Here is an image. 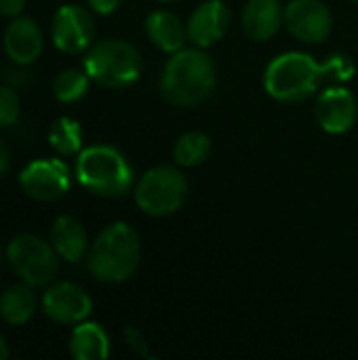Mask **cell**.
<instances>
[{
    "label": "cell",
    "mask_w": 358,
    "mask_h": 360,
    "mask_svg": "<svg viewBox=\"0 0 358 360\" xmlns=\"http://www.w3.org/2000/svg\"><path fill=\"white\" fill-rule=\"evenodd\" d=\"M160 2H171V0H160Z\"/></svg>",
    "instance_id": "cell-30"
},
{
    "label": "cell",
    "mask_w": 358,
    "mask_h": 360,
    "mask_svg": "<svg viewBox=\"0 0 358 360\" xmlns=\"http://www.w3.org/2000/svg\"><path fill=\"white\" fill-rule=\"evenodd\" d=\"M93 302L87 291L74 283H55L42 297L44 314L59 325H78L91 314Z\"/></svg>",
    "instance_id": "cell-11"
},
{
    "label": "cell",
    "mask_w": 358,
    "mask_h": 360,
    "mask_svg": "<svg viewBox=\"0 0 358 360\" xmlns=\"http://www.w3.org/2000/svg\"><path fill=\"white\" fill-rule=\"evenodd\" d=\"M51 36L59 51L70 55L82 53L84 49L91 46L95 36V23L91 13L78 4L61 6L53 17Z\"/></svg>",
    "instance_id": "cell-10"
},
{
    "label": "cell",
    "mask_w": 358,
    "mask_h": 360,
    "mask_svg": "<svg viewBox=\"0 0 358 360\" xmlns=\"http://www.w3.org/2000/svg\"><path fill=\"white\" fill-rule=\"evenodd\" d=\"M13 272L32 287L51 285L59 272V255L51 243L36 234H19L6 249Z\"/></svg>",
    "instance_id": "cell-7"
},
{
    "label": "cell",
    "mask_w": 358,
    "mask_h": 360,
    "mask_svg": "<svg viewBox=\"0 0 358 360\" xmlns=\"http://www.w3.org/2000/svg\"><path fill=\"white\" fill-rule=\"evenodd\" d=\"M6 356H8V346H6L4 338L0 335V360H4Z\"/></svg>",
    "instance_id": "cell-29"
},
{
    "label": "cell",
    "mask_w": 358,
    "mask_h": 360,
    "mask_svg": "<svg viewBox=\"0 0 358 360\" xmlns=\"http://www.w3.org/2000/svg\"><path fill=\"white\" fill-rule=\"evenodd\" d=\"M354 74V63L346 55H333L319 63L308 53L289 51L272 59L264 72V89L276 101H302L314 95L325 82H346Z\"/></svg>",
    "instance_id": "cell-1"
},
{
    "label": "cell",
    "mask_w": 358,
    "mask_h": 360,
    "mask_svg": "<svg viewBox=\"0 0 358 360\" xmlns=\"http://www.w3.org/2000/svg\"><path fill=\"white\" fill-rule=\"evenodd\" d=\"M141 259L139 234L124 221L110 224L89 247V272L101 283H122L135 274Z\"/></svg>",
    "instance_id": "cell-3"
},
{
    "label": "cell",
    "mask_w": 358,
    "mask_h": 360,
    "mask_svg": "<svg viewBox=\"0 0 358 360\" xmlns=\"http://www.w3.org/2000/svg\"><path fill=\"white\" fill-rule=\"evenodd\" d=\"M76 177L82 188L97 196L116 198L131 190L133 169L112 146H91L78 154Z\"/></svg>",
    "instance_id": "cell-4"
},
{
    "label": "cell",
    "mask_w": 358,
    "mask_h": 360,
    "mask_svg": "<svg viewBox=\"0 0 358 360\" xmlns=\"http://www.w3.org/2000/svg\"><path fill=\"white\" fill-rule=\"evenodd\" d=\"M8 82H11V86H13V82H23L25 78H27V74L23 72V70H13V72H6V76H4Z\"/></svg>",
    "instance_id": "cell-27"
},
{
    "label": "cell",
    "mask_w": 358,
    "mask_h": 360,
    "mask_svg": "<svg viewBox=\"0 0 358 360\" xmlns=\"http://www.w3.org/2000/svg\"><path fill=\"white\" fill-rule=\"evenodd\" d=\"M215 63L200 46L173 53L160 76L162 97L177 108H194L207 101L215 91Z\"/></svg>",
    "instance_id": "cell-2"
},
{
    "label": "cell",
    "mask_w": 358,
    "mask_h": 360,
    "mask_svg": "<svg viewBox=\"0 0 358 360\" xmlns=\"http://www.w3.org/2000/svg\"><path fill=\"white\" fill-rule=\"evenodd\" d=\"M51 245L57 251V255L70 264L84 259L89 253V247H91L84 226L72 215H61L53 221Z\"/></svg>",
    "instance_id": "cell-16"
},
{
    "label": "cell",
    "mask_w": 358,
    "mask_h": 360,
    "mask_svg": "<svg viewBox=\"0 0 358 360\" xmlns=\"http://www.w3.org/2000/svg\"><path fill=\"white\" fill-rule=\"evenodd\" d=\"M89 82H91V76L87 74V70L70 68V70H63L55 78L53 93L59 101L72 103V101H78L80 97H84V93L89 91Z\"/></svg>",
    "instance_id": "cell-22"
},
{
    "label": "cell",
    "mask_w": 358,
    "mask_h": 360,
    "mask_svg": "<svg viewBox=\"0 0 358 360\" xmlns=\"http://www.w3.org/2000/svg\"><path fill=\"white\" fill-rule=\"evenodd\" d=\"M146 32L152 44H156L162 53H177L184 49L188 38V30L177 15L171 11H154L146 19Z\"/></svg>",
    "instance_id": "cell-17"
},
{
    "label": "cell",
    "mask_w": 358,
    "mask_h": 360,
    "mask_svg": "<svg viewBox=\"0 0 358 360\" xmlns=\"http://www.w3.org/2000/svg\"><path fill=\"white\" fill-rule=\"evenodd\" d=\"M285 25L295 40L317 44L329 38L333 17L323 0H291L285 8Z\"/></svg>",
    "instance_id": "cell-8"
},
{
    "label": "cell",
    "mask_w": 358,
    "mask_h": 360,
    "mask_svg": "<svg viewBox=\"0 0 358 360\" xmlns=\"http://www.w3.org/2000/svg\"><path fill=\"white\" fill-rule=\"evenodd\" d=\"M188 198V179L175 167L160 165L146 171L135 188L137 207L152 217L173 215Z\"/></svg>",
    "instance_id": "cell-6"
},
{
    "label": "cell",
    "mask_w": 358,
    "mask_h": 360,
    "mask_svg": "<svg viewBox=\"0 0 358 360\" xmlns=\"http://www.w3.org/2000/svg\"><path fill=\"white\" fill-rule=\"evenodd\" d=\"M124 340H127L129 348H131L137 356H143V359H148V356H150L148 342L143 340V335H141V331H139V329H135V327H127V329H124Z\"/></svg>",
    "instance_id": "cell-24"
},
{
    "label": "cell",
    "mask_w": 358,
    "mask_h": 360,
    "mask_svg": "<svg viewBox=\"0 0 358 360\" xmlns=\"http://www.w3.org/2000/svg\"><path fill=\"white\" fill-rule=\"evenodd\" d=\"M230 21H232V15H230V8L226 6V2L207 0L192 11L188 25H186L188 38L194 46L207 49L226 36Z\"/></svg>",
    "instance_id": "cell-13"
},
{
    "label": "cell",
    "mask_w": 358,
    "mask_h": 360,
    "mask_svg": "<svg viewBox=\"0 0 358 360\" xmlns=\"http://www.w3.org/2000/svg\"><path fill=\"white\" fill-rule=\"evenodd\" d=\"M354 2H358V0H354Z\"/></svg>",
    "instance_id": "cell-31"
},
{
    "label": "cell",
    "mask_w": 358,
    "mask_h": 360,
    "mask_svg": "<svg viewBox=\"0 0 358 360\" xmlns=\"http://www.w3.org/2000/svg\"><path fill=\"white\" fill-rule=\"evenodd\" d=\"M42 30L32 17H15L4 32V51L17 65L34 63L42 53Z\"/></svg>",
    "instance_id": "cell-14"
},
{
    "label": "cell",
    "mask_w": 358,
    "mask_h": 360,
    "mask_svg": "<svg viewBox=\"0 0 358 360\" xmlns=\"http://www.w3.org/2000/svg\"><path fill=\"white\" fill-rule=\"evenodd\" d=\"M84 70L106 89H127L141 74V55L124 40H101L89 49Z\"/></svg>",
    "instance_id": "cell-5"
},
{
    "label": "cell",
    "mask_w": 358,
    "mask_h": 360,
    "mask_svg": "<svg viewBox=\"0 0 358 360\" xmlns=\"http://www.w3.org/2000/svg\"><path fill=\"white\" fill-rule=\"evenodd\" d=\"M19 97L11 84H0V129L11 127L19 118Z\"/></svg>",
    "instance_id": "cell-23"
},
{
    "label": "cell",
    "mask_w": 358,
    "mask_h": 360,
    "mask_svg": "<svg viewBox=\"0 0 358 360\" xmlns=\"http://www.w3.org/2000/svg\"><path fill=\"white\" fill-rule=\"evenodd\" d=\"M49 141L53 146V150L61 156H72L78 154L82 148V131L80 124L70 118V116H61L53 122V127L49 129Z\"/></svg>",
    "instance_id": "cell-21"
},
{
    "label": "cell",
    "mask_w": 358,
    "mask_h": 360,
    "mask_svg": "<svg viewBox=\"0 0 358 360\" xmlns=\"http://www.w3.org/2000/svg\"><path fill=\"white\" fill-rule=\"evenodd\" d=\"M87 2H89V6H91L95 13H99V15H110V13H114V11L120 6L122 0H87Z\"/></svg>",
    "instance_id": "cell-26"
},
{
    "label": "cell",
    "mask_w": 358,
    "mask_h": 360,
    "mask_svg": "<svg viewBox=\"0 0 358 360\" xmlns=\"http://www.w3.org/2000/svg\"><path fill=\"white\" fill-rule=\"evenodd\" d=\"M314 114L323 131L331 135H342L350 131L357 122V99L344 86H329L319 95Z\"/></svg>",
    "instance_id": "cell-12"
},
{
    "label": "cell",
    "mask_w": 358,
    "mask_h": 360,
    "mask_svg": "<svg viewBox=\"0 0 358 360\" xmlns=\"http://www.w3.org/2000/svg\"><path fill=\"white\" fill-rule=\"evenodd\" d=\"M25 8V0H0V15L19 17Z\"/></svg>",
    "instance_id": "cell-25"
},
{
    "label": "cell",
    "mask_w": 358,
    "mask_h": 360,
    "mask_svg": "<svg viewBox=\"0 0 358 360\" xmlns=\"http://www.w3.org/2000/svg\"><path fill=\"white\" fill-rule=\"evenodd\" d=\"M70 171L65 162L57 158H42L30 162L21 175L19 186L21 190L34 200H55L61 198L70 190Z\"/></svg>",
    "instance_id": "cell-9"
},
{
    "label": "cell",
    "mask_w": 358,
    "mask_h": 360,
    "mask_svg": "<svg viewBox=\"0 0 358 360\" xmlns=\"http://www.w3.org/2000/svg\"><path fill=\"white\" fill-rule=\"evenodd\" d=\"M36 312V293L32 285L21 283L8 287L0 295V316L11 325H23L27 323Z\"/></svg>",
    "instance_id": "cell-19"
},
{
    "label": "cell",
    "mask_w": 358,
    "mask_h": 360,
    "mask_svg": "<svg viewBox=\"0 0 358 360\" xmlns=\"http://www.w3.org/2000/svg\"><path fill=\"white\" fill-rule=\"evenodd\" d=\"M211 154V139L200 131H188L184 133L173 148V160L179 167H198L203 165Z\"/></svg>",
    "instance_id": "cell-20"
},
{
    "label": "cell",
    "mask_w": 358,
    "mask_h": 360,
    "mask_svg": "<svg viewBox=\"0 0 358 360\" xmlns=\"http://www.w3.org/2000/svg\"><path fill=\"white\" fill-rule=\"evenodd\" d=\"M6 169H8V152H6L4 143L0 141V175H4Z\"/></svg>",
    "instance_id": "cell-28"
},
{
    "label": "cell",
    "mask_w": 358,
    "mask_h": 360,
    "mask_svg": "<svg viewBox=\"0 0 358 360\" xmlns=\"http://www.w3.org/2000/svg\"><path fill=\"white\" fill-rule=\"evenodd\" d=\"M70 354L76 360H103L110 356L108 333L97 323H78L70 338Z\"/></svg>",
    "instance_id": "cell-18"
},
{
    "label": "cell",
    "mask_w": 358,
    "mask_h": 360,
    "mask_svg": "<svg viewBox=\"0 0 358 360\" xmlns=\"http://www.w3.org/2000/svg\"><path fill=\"white\" fill-rule=\"evenodd\" d=\"M241 23L247 38L264 42L285 23V8L279 0H249L243 8Z\"/></svg>",
    "instance_id": "cell-15"
}]
</instances>
